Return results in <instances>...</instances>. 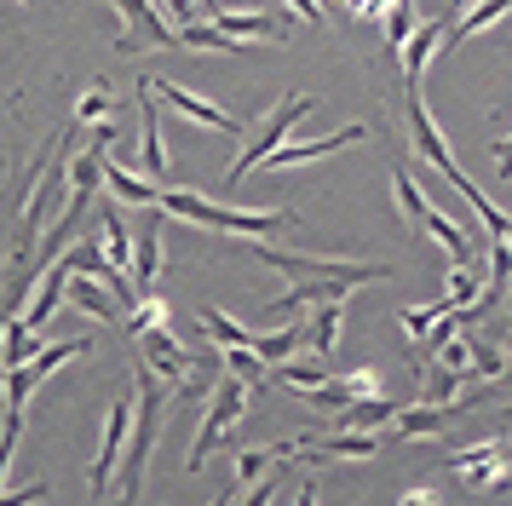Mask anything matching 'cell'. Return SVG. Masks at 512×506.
<instances>
[{"mask_svg":"<svg viewBox=\"0 0 512 506\" xmlns=\"http://www.w3.org/2000/svg\"><path fill=\"white\" fill-rule=\"evenodd\" d=\"M144 81H150V75H144ZM150 92H156L162 104H173L179 115H190L196 127H213V133H231V138H242V133H248V121H242V115H225L219 104H208V98H196V92H190V87H179V81H150Z\"/></svg>","mask_w":512,"mask_h":506,"instance_id":"cell-11","label":"cell"},{"mask_svg":"<svg viewBox=\"0 0 512 506\" xmlns=\"http://www.w3.org/2000/svg\"><path fill=\"white\" fill-rule=\"evenodd\" d=\"M0 501H47V483H29V489H0Z\"/></svg>","mask_w":512,"mask_h":506,"instance_id":"cell-42","label":"cell"},{"mask_svg":"<svg viewBox=\"0 0 512 506\" xmlns=\"http://www.w3.org/2000/svg\"><path fill=\"white\" fill-rule=\"evenodd\" d=\"M397 501H403V506H432V501H438V489H403Z\"/></svg>","mask_w":512,"mask_h":506,"instance_id":"cell-44","label":"cell"},{"mask_svg":"<svg viewBox=\"0 0 512 506\" xmlns=\"http://www.w3.org/2000/svg\"><path fill=\"white\" fill-rule=\"evenodd\" d=\"M127 432H133V391H121L116 403H110V420H104V437H98V460L87 466V489L93 495H110L116 466L127 455Z\"/></svg>","mask_w":512,"mask_h":506,"instance_id":"cell-8","label":"cell"},{"mask_svg":"<svg viewBox=\"0 0 512 506\" xmlns=\"http://www.w3.org/2000/svg\"><path fill=\"white\" fill-rule=\"evenodd\" d=\"M70 299H75V311H87L93 322H104V328H121L127 322V305H121L98 276H75L70 282Z\"/></svg>","mask_w":512,"mask_h":506,"instance_id":"cell-17","label":"cell"},{"mask_svg":"<svg viewBox=\"0 0 512 506\" xmlns=\"http://www.w3.org/2000/svg\"><path fill=\"white\" fill-rule=\"evenodd\" d=\"M259 259V265H277L282 276H294V282H305V276H323V282H346V288H369V282H386V265H363V259H305V253H282L271 248L265 236H254V248H248Z\"/></svg>","mask_w":512,"mask_h":506,"instance_id":"cell-4","label":"cell"},{"mask_svg":"<svg viewBox=\"0 0 512 506\" xmlns=\"http://www.w3.org/2000/svg\"><path fill=\"white\" fill-rule=\"evenodd\" d=\"M116 104H110V81H93V92H81L70 110V127H98V121H110Z\"/></svg>","mask_w":512,"mask_h":506,"instance_id":"cell-33","label":"cell"},{"mask_svg":"<svg viewBox=\"0 0 512 506\" xmlns=\"http://www.w3.org/2000/svg\"><path fill=\"white\" fill-rule=\"evenodd\" d=\"M340 380H346V391L351 397H380V368H351V374H340Z\"/></svg>","mask_w":512,"mask_h":506,"instance_id":"cell-40","label":"cell"},{"mask_svg":"<svg viewBox=\"0 0 512 506\" xmlns=\"http://www.w3.org/2000/svg\"><path fill=\"white\" fill-rule=\"evenodd\" d=\"M472 397H478V391H466V397H455V403H415V409H397L386 432H397V437H438L443 426L472 403Z\"/></svg>","mask_w":512,"mask_h":506,"instance_id":"cell-15","label":"cell"},{"mask_svg":"<svg viewBox=\"0 0 512 506\" xmlns=\"http://www.w3.org/2000/svg\"><path fill=\"white\" fill-rule=\"evenodd\" d=\"M93 351V340H52V345H41L29 363H18V368H6V409L12 414H24V403H29V391L41 386V380H52L58 368L70 363V357H87Z\"/></svg>","mask_w":512,"mask_h":506,"instance_id":"cell-7","label":"cell"},{"mask_svg":"<svg viewBox=\"0 0 512 506\" xmlns=\"http://www.w3.org/2000/svg\"><path fill=\"white\" fill-rule=\"evenodd\" d=\"M443 311H449V305L432 299V305H409V311H397V322H403V334H409V340H426V328H432Z\"/></svg>","mask_w":512,"mask_h":506,"instance_id":"cell-38","label":"cell"},{"mask_svg":"<svg viewBox=\"0 0 512 506\" xmlns=\"http://www.w3.org/2000/svg\"><path fill=\"white\" fill-rule=\"evenodd\" d=\"M392 196H397V213H403V225L420 230V219H426V196H420V184L409 179V167H392Z\"/></svg>","mask_w":512,"mask_h":506,"instance_id":"cell-32","label":"cell"},{"mask_svg":"<svg viewBox=\"0 0 512 506\" xmlns=\"http://www.w3.org/2000/svg\"><path fill=\"white\" fill-rule=\"evenodd\" d=\"M41 351V340H35V328H29L24 311H6V322H0V368H18L29 363Z\"/></svg>","mask_w":512,"mask_h":506,"instance_id":"cell-22","label":"cell"},{"mask_svg":"<svg viewBox=\"0 0 512 506\" xmlns=\"http://www.w3.org/2000/svg\"><path fill=\"white\" fill-rule=\"evenodd\" d=\"M179 46L185 52H248V41H236L213 23H179Z\"/></svg>","mask_w":512,"mask_h":506,"instance_id":"cell-28","label":"cell"},{"mask_svg":"<svg viewBox=\"0 0 512 506\" xmlns=\"http://www.w3.org/2000/svg\"><path fill=\"white\" fill-rule=\"evenodd\" d=\"M438 41H443V18L415 23V35L403 41V87H420V75H426V64L438 58Z\"/></svg>","mask_w":512,"mask_h":506,"instance_id":"cell-20","label":"cell"},{"mask_svg":"<svg viewBox=\"0 0 512 506\" xmlns=\"http://www.w3.org/2000/svg\"><path fill=\"white\" fill-rule=\"evenodd\" d=\"M156 276H162V230H156V219L133 236V282H139V294H150L156 288Z\"/></svg>","mask_w":512,"mask_h":506,"instance_id":"cell-24","label":"cell"},{"mask_svg":"<svg viewBox=\"0 0 512 506\" xmlns=\"http://www.w3.org/2000/svg\"><path fill=\"white\" fill-rule=\"evenodd\" d=\"M495 167H501V179H512V133L495 144Z\"/></svg>","mask_w":512,"mask_h":506,"instance_id":"cell-43","label":"cell"},{"mask_svg":"<svg viewBox=\"0 0 512 506\" xmlns=\"http://www.w3.org/2000/svg\"><path fill=\"white\" fill-rule=\"evenodd\" d=\"M443 466L472 489V495H495L512 483V437H478L466 449H449Z\"/></svg>","mask_w":512,"mask_h":506,"instance_id":"cell-5","label":"cell"},{"mask_svg":"<svg viewBox=\"0 0 512 506\" xmlns=\"http://www.w3.org/2000/svg\"><path fill=\"white\" fill-rule=\"evenodd\" d=\"M363 138H369V121H351V127H340V133L311 138V144H277L271 156L259 161V173H277V167H305V161H323V156H334V150H351V144H363Z\"/></svg>","mask_w":512,"mask_h":506,"instance_id":"cell-12","label":"cell"},{"mask_svg":"<svg viewBox=\"0 0 512 506\" xmlns=\"http://www.w3.org/2000/svg\"><path fill=\"white\" fill-rule=\"evenodd\" d=\"M392 414H397L392 397H351L346 409H340V426H346V432H386Z\"/></svg>","mask_w":512,"mask_h":506,"instance_id":"cell-23","label":"cell"},{"mask_svg":"<svg viewBox=\"0 0 512 506\" xmlns=\"http://www.w3.org/2000/svg\"><path fill=\"white\" fill-rule=\"evenodd\" d=\"M18 432H24V414L6 409V432H0V483H6V466H12V455H18Z\"/></svg>","mask_w":512,"mask_h":506,"instance_id":"cell-39","label":"cell"},{"mask_svg":"<svg viewBox=\"0 0 512 506\" xmlns=\"http://www.w3.org/2000/svg\"><path fill=\"white\" fill-rule=\"evenodd\" d=\"M294 345H305V322H288V328H277V334H254V351L265 368H277L294 357Z\"/></svg>","mask_w":512,"mask_h":506,"instance_id":"cell-29","label":"cell"},{"mask_svg":"<svg viewBox=\"0 0 512 506\" xmlns=\"http://www.w3.org/2000/svg\"><path fill=\"white\" fill-rule=\"evenodd\" d=\"M420 230H426V236H432V242H443V248H449V259H455V265H466V259H472V236H466L461 225H455V219H449V213H438V207H426V219H420Z\"/></svg>","mask_w":512,"mask_h":506,"instance_id":"cell-27","label":"cell"},{"mask_svg":"<svg viewBox=\"0 0 512 506\" xmlns=\"http://www.w3.org/2000/svg\"><path fill=\"white\" fill-rule=\"evenodd\" d=\"M311 110H317V98H311V92H288L277 110H271V121H265V127H254V133L242 138V156L231 161V184H242V179H248V173L259 167V161L277 150V144H288V133H294V127H300Z\"/></svg>","mask_w":512,"mask_h":506,"instance_id":"cell-6","label":"cell"},{"mask_svg":"<svg viewBox=\"0 0 512 506\" xmlns=\"http://www.w3.org/2000/svg\"><path fill=\"white\" fill-rule=\"evenodd\" d=\"M225 368H231V374H242V380H248L254 391H265V380H271L254 345H225Z\"/></svg>","mask_w":512,"mask_h":506,"instance_id":"cell-37","label":"cell"},{"mask_svg":"<svg viewBox=\"0 0 512 506\" xmlns=\"http://www.w3.org/2000/svg\"><path fill=\"white\" fill-rule=\"evenodd\" d=\"M110 6H121V18H127V35L116 41L127 58L144 52V46H179V29L162 18V6H156V0H110Z\"/></svg>","mask_w":512,"mask_h":506,"instance_id":"cell-9","label":"cell"},{"mask_svg":"<svg viewBox=\"0 0 512 506\" xmlns=\"http://www.w3.org/2000/svg\"><path fill=\"white\" fill-rule=\"evenodd\" d=\"M248 403H254V386L242 380V374H219V386H213V403L208 414H202V426H196V443H190V472H202L208 466V455L231 437V426L248 414Z\"/></svg>","mask_w":512,"mask_h":506,"instance_id":"cell-3","label":"cell"},{"mask_svg":"<svg viewBox=\"0 0 512 506\" xmlns=\"http://www.w3.org/2000/svg\"><path fill=\"white\" fill-rule=\"evenodd\" d=\"M386 432H346V437H294V455L311 460H374Z\"/></svg>","mask_w":512,"mask_h":506,"instance_id":"cell-14","label":"cell"},{"mask_svg":"<svg viewBox=\"0 0 512 506\" xmlns=\"http://www.w3.org/2000/svg\"><path fill=\"white\" fill-rule=\"evenodd\" d=\"M196 357H202V351H185V345L173 340V328H167V322H162V328H144V334H139V363L156 368L167 386H185L190 368H196Z\"/></svg>","mask_w":512,"mask_h":506,"instance_id":"cell-10","label":"cell"},{"mask_svg":"<svg viewBox=\"0 0 512 506\" xmlns=\"http://www.w3.org/2000/svg\"><path fill=\"white\" fill-rule=\"evenodd\" d=\"M139 121H144V138H139V173L144 179L167 184V144H162V110H156V92H150V81H139Z\"/></svg>","mask_w":512,"mask_h":506,"instance_id":"cell-13","label":"cell"},{"mask_svg":"<svg viewBox=\"0 0 512 506\" xmlns=\"http://www.w3.org/2000/svg\"><path fill=\"white\" fill-rule=\"evenodd\" d=\"M167 380L156 368H133V432H127V460H121V501H139L144 495V472L156 455V437H162V409H167Z\"/></svg>","mask_w":512,"mask_h":506,"instance_id":"cell-1","label":"cell"},{"mask_svg":"<svg viewBox=\"0 0 512 506\" xmlns=\"http://www.w3.org/2000/svg\"><path fill=\"white\" fill-rule=\"evenodd\" d=\"M507 12H512V0H472L461 18L449 23V35L438 41V52H455L461 41H472V35H478V29H489V23H501Z\"/></svg>","mask_w":512,"mask_h":506,"instance_id":"cell-21","label":"cell"},{"mask_svg":"<svg viewBox=\"0 0 512 506\" xmlns=\"http://www.w3.org/2000/svg\"><path fill=\"white\" fill-rule=\"evenodd\" d=\"M202 334L213 345H254V328H242L231 311H219V305H202Z\"/></svg>","mask_w":512,"mask_h":506,"instance_id":"cell-31","label":"cell"},{"mask_svg":"<svg viewBox=\"0 0 512 506\" xmlns=\"http://www.w3.org/2000/svg\"><path fill=\"white\" fill-rule=\"evenodd\" d=\"M162 207L167 213H179L190 225H208V230H225V236H271V230H288L294 225V213H282V207H231V202H208V196H196V190H167L162 184Z\"/></svg>","mask_w":512,"mask_h":506,"instance_id":"cell-2","label":"cell"},{"mask_svg":"<svg viewBox=\"0 0 512 506\" xmlns=\"http://www.w3.org/2000/svg\"><path fill=\"white\" fill-rule=\"evenodd\" d=\"M340 334H346V299H323L317 305V317H311V328H305V340H311V351H334L340 345Z\"/></svg>","mask_w":512,"mask_h":506,"instance_id":"cell-26","label":"cell"},{"mask_svg":"<svg viewBox=\"0 0 512 506\" xmlns=\"http://www.w3.org/2000/svg\"><path fill=\"white\" fill-rule=\"evenodd\" d=\"M478 294H484V276L472 271V259H466V265H455V259H449V276H443V305L466 317V311L478 305Z\"/></svg>","mask_w":512,"mask_h":506,"instance_id":"cell-25","label":"cell"},{"mask_svg":"<svg viewBox=\"0 0 512 506\" xmlns=\"http://www.w3.org/2000/svg\"><path fill=\"white\" fill-rule=\"evenodd\" d=\"M282 6H288L294 18H305V23H323V18H328V12H323V0H282Z\"/></svg>","mask_w":512,"mask_h":506,"instance_id":"cell-41","label":"cell"},{"mask_svg":"<svg viewBox=\"0 0 512 506\" xmlns=\"http://www.w3.org/2000/svg\"><path fill=\"white\" fill-rule=\"evenodd\" d=\"M409 35H415V0H392V6H386V52L397 58Z\"/></svg>","mask_w":512,"mask_h":506,"instance_id":"cell-36","label":"cell"},{"mask_svg":"<svg viewBox=\"0 0 512 506\" xmlns=\"http://www.w3.org/2000/svg\"><path fill=\"white\" fill-rule=\"evenodd\" d=\"M70 259H58V265H47V271L35 276V299H29V328H41V322L52 317V311H58V305H64V299H70Z\"/></svg>","mask_w":512,"mask_h":506,"instance_id":"cell-18","label":"cell"},{"mask_svg":"<svg viewBox=\"0 0 512 506\" xmlns=\"http://www.w3.org/2000/svg\"><path fill=\"white\" fill-rule=\"evenodd\" d=\"M271 380L305 397V391H317L328 380V363H277V368H271Z\"/></svg>","mask_w":512,"mask_h":506,"instance_id":"cell-34","label":"cell"},{"mask_svg":"<svg viewBox=\"0 0 512 506\" xmlns=\"http://www.w3.org/2000/svg\"><path fill=\"white\" fill-rule=\"evenodd\" d=\"M466 345H472V374H478V380H501V374L512 368V357L501 351V345L478 340V334H466Z\"/></svg>","mask_w":512,"mask_h":506,"instance_id":"cell-35","label":"cell"},{"mask_svg":"<svg viewBox=\"0 0 512 506\" xmlns=\"http://www.w3.org/2000/svg\"><path fill=\"white\" fill-rule=\"evenodd\" d=\"M104 190L121 207H162V184L133 173V167H121V161H110V150H104Z\"/></svg>","mask_w":512,"mask_h":506,"instance_id":"cell-16","label":"cell"},{"mask_svg":"<svg viewBox=\"0 0 512 506\" xmlns=\"http://www.w3.org/2000/svg\"><path fill=\"white\" fill-rule=\"evenodd\" d=\"M213 29H225V35H236V41H288V23L271 18V12H213Z\"/></svg>","mask_w":512,"mask_h":506,"instance_id":"cell-19","label":"cell"},{"mask_svg":"<svg viewBox=\"0 0 512 506\" xmlns=\"http://www.w3.org/2000/svg\"><path fill=\"white\" fill-rule=\"evenodd\" d=\"M162 322H173V305H167V299L156 294V288H150V294L133 299V311H127V322H121V328H127V334L139 340L144 328H162Z\"/></svg>","mask_w":512,"mask_h":506,"instance_id":"cell-30","label":"cell"}]
</instances>
